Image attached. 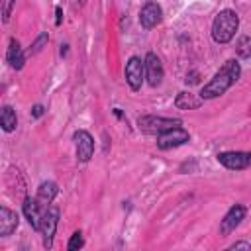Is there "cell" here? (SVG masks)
<instances>
[{
	"label": "cell",
	"instance_id": "24",
	"mask_svg": "<svg viewBox=\"0 0 251 251\" xmlns=\"http://www.w3.org/2000/svg\"><path fill=\"white\" fill-rule=\"evenodd\" d=\"M227 249H251V243H247V241H235Z\"/></svg>",
	"mask_w": 251,
	"mask_h": 251
},
{
	"label": "cell",
	"instance_id": "17",
	"mask_svg": "<svg viewBox=\"0 0 251 251\" xmlns=\"http://www.w3.org/2000/svg\"><path fill=\"white\" fill-rule=\"evenodd\" d=\"M0 126L6 133H12L16 127H18V116H16V110L12 106H4L2 112H0Z\"/></svg>",
	"mask_w": 251,
	"mask_h": 251
},
{
	"label": "cell",
	"instance_id": "16",
	"mask_svg": "<svg viewBox=\"0 0 251 251\" xmlns=\"http://www.w3.org/2000/svg\"><path fill=\"white\" fill-rule=\"evenodd\" d=\"M202 102L204 100L200 96L192 94V92H178L176 98H175V106L178 110H196V108L202 106Z\"/></svg>",
	"mask_w": 251,
	"mask_h": 251
},
{
	"label": "cell",
	"instance_id": "15",
	"mask_svg": "<svg viewBox=\"0 0 251 251\" xmlns=\"http://www.w3.org/2000/svg\"><path fill=\"white\" fill-rule=\"evenodd\" d=\"M57 194H59V186H57L53 180H45V182L39 184L35 198H37V202H39L43 208H47V206L53 204V200H55Z\"/></svg>",
	"mask_w": 251,
	"mask_h": 251
},
{
	"label": "cell",
	"instance_id": "22",
	"mask_svg": "<svg viewBox=\"0 0 251 251\" xmlns=\"http://www.w3.org/2000/svg\"><path fill=\"white\" fill-rule=\"evenodd\" d=\"M184 82H186V84H198V82H200V73H198V71H188Z\"/></svg>",
	"mask_w": 251,
	"mask_h": 251
},
{
	"label": "cell",
	"instance_id": "27",
	"mask_svg": "<svg viewBox=\"0 0 251 251\" xmlns=\"http://www.w3.org/2000/svg\"><path fill=\"white\" fill-rule=\"evenodd\" d=\"M114 116H116L118 120H122V118H124V114H122V110H120V108H114Z\"/></svg>",
	"mask_w": 251,
	"mask_h": 251
},
{
	"label": "cell",
	"instance_id": "21",
	"mask_svg": "<svg viewBox=\"0 0 251 251\" xmlns=\"http://www.w3.org/2000/svg\"><path fill=\"white\" fill-rule=\"evenodd\" d=\"M14 6H16V0H4V6H2V22H4V24L10 20Z\"/></svg>",
	"mask_w": 251,
	"mask_h": 251
},
{
	"label": "cell",
	"instance_id": "23",
	"mask_svg": "<svg viewBox=\"0 0 251 251\" xmlns=\"http://www.w3.org/2000/svg\"><path fill=\"white\" fill-rule=\"evenodd\" d=\"M43 114H45V108H43L41 104H35V106L31 108V118H33V120H37V118H41Z\"/></svg>",
	"mask_w": 251,
	"mask_h": 251
},
{
	"label": "cell",
	"instance_id": "1",
	"mask_svg": "<svg viewBox=\"0 0 251 251\" xmlns=\"http://www.w3.org/2000/svg\"><path fill=\"white\" fill-rule=\"evenodd\" d=\"M241 76V65L235 59L226 61L220 71L202 86L200 90V98L202 100H212V98H220L222 94H226Z\"/></svg>",
	"mask_w": 251,
	"mask_h": 251
},
{
	"label": "cell",
	"instance_id": "25",
	"mask_svg": "<svg viewBox=\"0 0 251 251\" xmlns=\"http://www.w3.org/2000/svg\"><path fill=\"white\" fill-rule=\"evenodd\" d=\"M63 24V10H61V6H57L55 8V25H61Z\"/></svg>",
	"mask_w": 251,
	"mask_h": 251
},
{
	"label": "cell",
	"instance_id": "4",
	"mask_svg": "<svg viewBox=\"0 0 251 251\" xmlns=\"http://www.w3.org/2000/svg\"><path fill=\"white\" fill-rule=\"evenodd\" d=\"M124 75H126V82L127 86L137 92L141 90V84H143V78H145V61H141L137 55H131L126 63V69H124Z\"/></svg>",
	"mask_w": 251,
	"mask_h": 251
},
{
	"label": "cell",
	"instance_id": "7",
	"mask_svg": "<svg viewBox=\"0 0 251 251\" xmlns=\"http://www.w3.org/2000/svg\"><path fill=\"white\" fill-rule=\"evenodd\" d=\"M188 139H190V133L184 127L176 126V127H171V129H167V131L157 135V147L167 151V149H175V147L184 145Z\"/></svg>",
	"mask_w": 251,
	"mask_h": 251
},
{
	"label": "cell",
	"instance_id": "5",
	"mask_svg": "<svg viewBox=\"0 0 251 251\" xmlns=\"http://www.w3.org/2000/svg\"><path fill=\"white\" fill-rule=\"evenodd\" d=\"M57 224H59V208L57 206H47L43 210V218H41V235H43V247L51 249L53 247V237L57 231Z\"/></svg>",
	"mask_w": 251,
	"mask_h": 251
},
{
	"label": "cell",
	"instance_id": "19",
	"mask_svg": "<svg viewBox=\"0 0 251 251\" xmlns=\"http://www.w3.org/2000/svg\"><path fill=\"white\" fill-rule=\"evenodd\" d=\"M47 41H49V33L47 31H41L35 39H33V43L29 45V49H27V55H37L45 45H47Z\"/></svg>",
	"mask_w": 251,
	"mask_h": 251
},
{
	"label": "cell",
	"instance_id": "18",
	"mask_svg": "<svg viewBox=\"0 0 251 251\" xmlns=\"http://www.w3.org/2000/svg\"><path fill=\"white\" fill-rule=\"evenodd\" d=\"M235 53L239 59H249L251 57V37L249 35H241L235 43Z\"/></svg>",
	"mask_w": 251,
	"mask_h": 251
},
{
	"label": "cell",
	"instance_id": "26",
	"mask_svg": "<svg viewBox=\"0 0 251 251\" xmlns=\"http://www.w3.org/2000/svg\"><path fill=\"white\" fill-rule=\"evenodd\" d=\"M67 53H69V45L65 43V45H61V57H67Z\"/></svg>",
	"mask_w": 251,
	"mask_h": 251
},
{
	"label": "cell",
	"instance_id": "9",
	"mask_svg": "<svg viewBox=\"0 0 251 251\" xmlns=\"http://www.w3.org/2000/svg\"><path fill=\"white\" fill-rule=\"evenodd\" d=\"M247 216V208L243 204H233L226 216L220 220V235H229L231 231H235V227H239V224L245 220Z\"/></svg>",
	"mask_w": 251,
	"mask_h": 251
},
{
	"label": "cell",
	"instance_id": "14",
	"mask_svg": "<svg viewBox=\"0 0 251 251\" xmlns=\"http://www.w3.org/2000/svg\"><path fill=\"white\" fill-rule=\"evenodd\" d=\"M18 224H20L18 214L12 212L8 206H2V208H0V235H2V237L12 235V233L18 229Z\"/></svg>",
	"mask_w": 251,
	"mask_h": 251
},
{
	"label": "cell",
	"instance_id": "12",
	"mask_svg": "<svg viewBox=\"0 0 251 251\" xmlns=\"http://www.w3.org/2000/svg\"><path fill=\"white\" fill-rule=\"evenodd\" d=\"M43 206L37 202V198H31V196H25L24 198V204H22V212L27 220V224L31 226V229L39 231L41 227V218H43Z\"/></svg>",
	"mask_w": 251,
	"mask_h": 251
},
{
	"label": "cell",
	"instance_id": "3",
	"mask_svg": "<svg viewBox=\"0 0 251 251\" xmlns=\"http://www.w3.org/2000/svg\"><path fill=\"white\" fill-rule=\"evenodd\" d=\"M176 126H180V120H176V118H163V116H151V114L137 118L139 131L151 133V135H159V133H163L171 127H176Z\"/></svg>",
	"mask_w": 251,
	"mask_h": 251
},
{
	"label": "cell",
	"instance_id": "20",
	"mask_svg": "<svg viewBox=\"0 0 251 251\" xmlns=\"http://www.w3.org/2000/svg\"><path fill=\"white\" fill-rule=\"evenodd\" d=\"M82 247H84L82 233H80V231H75V233L71 235L69 243H67V249H69V251H78V249H82Z\"/></svg>",
	"mask_w": 251,
	"mask_h": 251
},
{
	"label": "cell",
	"instance_id": "6",
	"mask_svg": "<svg viewBox=\"0 0 251 251\" xmlns=\"http://www.w3.org/2000/svg\"><path fill=\"white\" fill-rule=\"evenodd\" d=\"M216 159L227 171H245L251 167V151H222Z\"/></svg>",
	"mask_w": 251,
	"mask_h": 251
},
{
	"label": "cell",
	"instance_id": "2",
	"mask_svg": "<svg viewBox=\"0 0 251 251\" xmlns=\"http://www.w3.org/2000/svg\"><path fill=\"white\" fill-rule=\"evenodd\" d=\"M239 29V16L237 12L226 8L220 10L212 22V39L220 45L229 43L235 37V31Z\"/></svg>",
	"mask_w": 251,
	"mask_h": 251
},
{
	"label": "cell",
	"instance_id": "8",
	"mask_svg": "<svg viewBox=\"0 0 251 251\" xmlns=\"http://www.w3.org/2000/svg\"><path fill=\"white\" fill-rule=\"evenodd\" d=\"M73 141H75L76 159L80 163H88L92 159V155H94V137L86 129H76L73 133Z\"/></svg>",
	"mask_w": 251,
	"mask_h": 251
},
{
	"label": "cell",
	"instance_id": "28",
	"mask_svg": "<svg viewBox=\"0 0 251 251\" xmlns=\"http://www.w3.org/2000/svg\"><path fill=\"white\" fill-rule=\"evenodd\" d=\"M84 2H86V0H80V4H84Z\"/></svg>",
	"mask_w": 251,
	"mask_h": 251
},
{
	"label": "cell",
	"instance_id": "11",
	"mask_svg": "<svg viewBox=\"0 0 251 251\" xmlns=\"http://www.w3.org/2000/svg\"><path fill=\"white\" fill-rule=\"evenodd\" d=\"M163 20V8L157 2H145L143 8L139 10V24L143 29H153L161 24Z\"/></svg>",
	"mask_w": 251,
	"mask_h": 251
},
{
	"label": "cell",
	"instance_id": "10",
	"mask_svg": "<svg viewBox=\"0 0 251 251\" xmlns=\"http://www.w3.org/2000/svg\"><path fill=\"white\" fill-rule=\"evenodd\" d=\"M145 78H147V82H149V86H159L161 82H163V76H165V71H163V63H161V59L157 57V53H153V51H149L147 55H145Z\"/></svg>",
	"mask_w": 251,
	"mask_h": 251
},
{
	"label": "cell",
	"instance_id": "13",
	"mask_svg": "<svg viewBox=\"0 0 251 251\" xmlns=\"http://www.w3.org/2000/svg\"><path fill=\"white\" fill-rule=\"evenodd\" d=\"M25 57H27V53L22 49L20 41H18L16 37H12L10 43H8V51H6V61L10 63V67H12L14 71L24 69V65H25Z\"/></svg>",
	"mask_w": 251,
	"mask_h": 251
}]
</instances>
